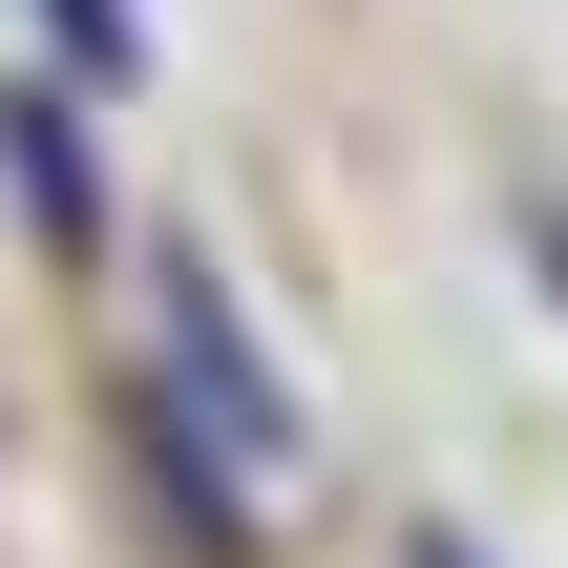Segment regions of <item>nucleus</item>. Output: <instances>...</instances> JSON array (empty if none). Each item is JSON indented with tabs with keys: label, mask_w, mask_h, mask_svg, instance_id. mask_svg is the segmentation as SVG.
Here are the masks:
<instances>
[{
	"label": "nucleus",
	"mask_w": 568,
	"mask_h": 568,
	"mask_svg": "<svg viewBox=\"0 0 568 568\" xmlns=\"http://www.w3.org/2000/svg\"><path fill=\"white\" fill-rule=\"evenodd\" d=\"M148 337H169V422H211L232 443V527L295 485V379L253 358V316H232V274L211 253H148Z\"/></svg>",
	"instance_id": "nucleus-1"
},
{
	"label": "nucleus",
	"mask_w": 568,
	"mask_h": 568,
	"mask_svg": "<svg viewBox=\"0 0 568 568\" xmlns=\"http://www.w3.org/2000/svg\"><path fill=\"white\" fill-rule=\"evenodd\" d=\"M63 63H84V84H126V0H63Z\"/></svg>",
	"instance_id": "nucleus-3"
},
{
	"label": "nucleus",
	"mask_w": 568,
	"mask_h": 568,
	"mask_svg": "<svg viewBox=\"0 0 568 568\" xmlns=\"http://www.w3.org/2000/svg\"><path fill=\"white\" fill-rule=\"evenodd\" d=\"M422 568H485V548H464V527H422Z\"/></svg>",
	"instance_id": "nucleus-4"
},
{
	"label": "nucleus",
	"mask_w": 568,
	"mask_h": 568,
	"mask_svg": "<svg viewBox=\"0 0 568 568\" xmlns=\"http://www.w3.org/2000/svg\"><path fill=\"white\" fill-rule=\"evenodd\" d=\"M527 253H548V274H568V211H527Z\"/></svg>",
	"instance_id": "nucleus-5"
},
{
	"label": "nucleus",
	"mask_w": 568,
	"mask_h": 568,
	"mask_svg": "<svg viewBox=\"0 0 568 568\" xmlns=\"http://www.w3.org/2000/svg\"><path fill=\"white\" fill-rule=\"evenodd\" d=\"M0 190H21L42 232H105V148H84V84H21V105H0Z\"/></svg>",
	"instance_id": "nucleus-2"
}]
</instances>
